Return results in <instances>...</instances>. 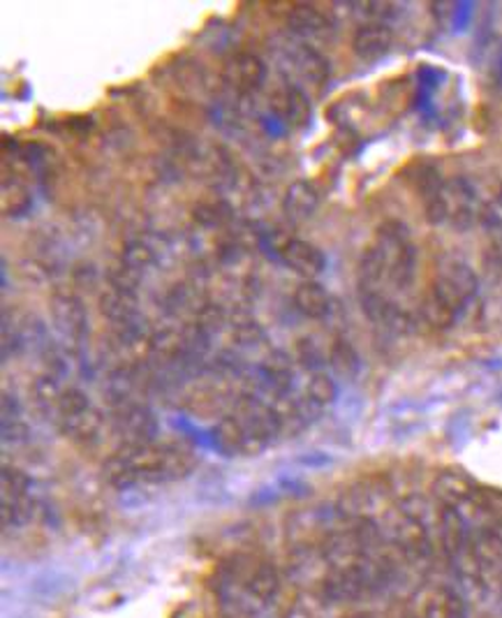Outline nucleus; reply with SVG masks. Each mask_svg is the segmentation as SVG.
<instances>
[{"label": "nucleus", "mask_w": 502, "mask_h": 618, "mask_svg": "<svg viewBox=\"0 0 502 618\" xmlns=\"http://www.w3.org/2000/svg\"><path fill=\"white\" fill-rule=\"evenodd\" d=\"M195 468L191 449L179 445L148 443L139 447H121L105 465L107 477L117 486L162 484L188 477Z\"/></svg>", "instance_id": "1"}, {"label": "nucleus", "mask_w": 502, "mask_h": 618, "mask_svg": "<svg viewBox=\"0 0 502 618\" xmlns=\"http://www.w3.org/2000/svg\"><path fill=\"white\" fill-rule=\"evenodd\" d=\"M378 249L384 269H387V288L405 290L413 286L417 271V251L411 239V230L401 220H387L378 228V237L374 241Z\"/></svg>", "instance_id": "2"}, {"label": "nucleus", "mask_w": 502, "mask_h": 618, "mask_svg": "<svg viewBox=\"0 0 502 618\" xmlns=\"http://www.w3.org/2000/svg\"><path fill=\"white\" fill-rule=\"evenodd\" d=\"M281 572L269 560H238L236 570L228 577V589L236 593V605L248 611L269 607L281 593Z\"/></svg>", "instance_id": "3"}, {"label": "nucleus", "mask_w": 502, "mask_h": 618, "mask_svg": "<svg viewBox=\"0 0 502 618\" xmlns=\"http://www.w3.org/2000/svg\"><path fill=\"white\" fill-rule=\"evenodd\" d=\"M431 292L461 315V311L477 296L479 278L468 262L458 257H444L438 265Z\"/></svg>", "instance_id": "4"}, {"label": "nucleus", "mask_w": 502, "mask_h": 618, "mask_svg": "<svg viewBox=\"0 0 502 618\" xmlns=\"http://www.w3.org/2000/svg\"><path fill=\"white\" fill-rule=\"evenodd\" d=\"M413 614V618H466L468 605L466 597L452 586L442 584H424L419 586L413 597L411 605L405 607Z\"/></svg>", "instance_id": "5"}, {"label": "nucleus", "mask_w": 502, "mask_h": 618, "mask_svg": "<svg viewBox=\"0 0 502 618\" xmlns=\"http://www.w3.org/2000/svg\"><path fill=\"white\" fill-rule=\"evenodd\" d=\"M222 82H225L234 93L241 96H250V93L259 90L267 80V65L255 53L241 51L230 56V59L222 63Z\"/></svg>", "instance_id": "6"}, {"label": "nucleus", "mask_w": 502, "mask_h": 618, "mask_svg": "<svg viewBox=\"0 0 502 618\" xmlns=\"http://www.w3.org/2000/svg\"><path fill=\"white\" fill-rule=\"evenodd\" d=\"M114 434L121 440V447H139L156 440L158 434V422L154 417V412L135 405V403H123L119 410V415L114 420Z\"/></svg>", "instance_id": "7"}, {"label": "nucleus", "mask_w": 502, "mask_h": 618, "mask_svg": "<svg viewBox=\"0 0 502 618\" xmlns=\"http://www.w3.org/2000/svg\"><path fill=\"white\" fill-rule=\"evenodd\" d=\"M278 259L306 280H315L327 269V255L304 239H283L278 246Z\"/></svg>", "instance_id": "8"}, {"label": "nucleus", "mask_w": 502, "mask_h": 618, "mask_svg": "<svg viewBox=\"0 0 502 618\" xmlns=\"http://www.w3.org/2000/svg\"><path fill=\"white\" fill-rule=\"evenodd\" d=\"M442 202L448 206V222L456 230H468L477 220V195L466 179H450L442 185Z\"/></svg>", "instance_id": "9"}, {"label": "nucleus", "mask_w": 502, "mask_h": 618, "mask_svg": "<svg viewBox=\"0 0 502 618\" xmlns=\"http://www.w3.org/2000/svg\"><path fill=\"white\" fill-rule=\"evenodd\" d=\"M51 317L65 339L70 341L84 339V334L88 329V313L86 306L82 304V299L70 292H56L51 296Z\"/></svg>", "instance_id": "10"}, {"label": "nucleus", "mask_w": 502, "mask_h": 618, "mask_svg": "<svg viewBox=\"0 0 502 618\" xmlns=\"http://www.w3.org/2000/svg\"><path fill=\"white\" fill-rule=\"evenodd\" d=\"M431 489L440 508H452V510L463 508V505L470 502L479 494V486L475 484V480L468 473L454 471V468L452 471L438 473Z\"/></svg>", "instance_id": "11"}, {"label": "nucleus", "mask_w": 502, "mask_h": 618, "mask_svg": "<svg viewBox=\"0 0 502 618\" xmlns=\"http://www.w3.org/2000/svg\"><path fill=\"white\" fill-rule=\"evenodd\" d=\"M394 47V31L387 24H362L352 37V51L364 63H376L392 51Z\"/></svg>", "instance_id": "12"}, {"label": "nucleus", "mask_w": 502, "mask_h": 618, "mask_svg": "<svg viewBox=\"0 0 502 618\" xmlns=\"http://www.w3.org/2000/svg\"><path fill=\"white\" fill-rule=\"evenodd\" d=\"M287 26L313 47V43H322L331 35L333 22L331 19L313 5H294L287 14Z\"/></svg>", "instance_id": "13"}, {"label": "nucleus", "mask_w": 502, "mask_h": 618, "mask_svg": "<svg viewBox=\"0 0 502 618\" xmlns=\"http://www.w3.org/2000/svg\"><path fill=\"white\" fill-rule=\"evenodd\" d=\"M271 109L281 117L287 125L302 130L310 123L313 105L302 86H285L271 98Z\"/></svg>", "instance_id": "14"}, {"label": "nucleus", "mask_w": 502, "mask_h": 618, "mask_svg": "<svg viewBox=\"0 0 502 618\" xmlns=\"http://www.w3.org/2000/svg\"><path fill=\"white\" fill-rule=\"evenodd\" d=\"M320 206V193L310 181H294L287 185V191L283 195V211L290 220L304 222L315 216Z\"/></svg>", "instance_id": "15"}, {"label": "nucleus", "mask_w": 502, "mask_h": 618, "mask_svg": "<svg viewBox=\"0 0 502 618\" xmlns=\"http://www.w3.org/2000/svg\"><path fill=\"white\" fill-rule=\"evenodd\" d=\"M294 306L304 317H310V320H327L336 304H333L331 294L318 280H304L294 290Z\"/></svg>", "instance_id": "16"}, {"label": "nucleus", "mask_w": 502, "mask_h": 618, "mask_svg": "<svg viewBox=\"0 0 502 618\" xmlns=\"http://www.w3.org/2000/svg\"><path fill=\"white\" fill-rule=\"evenodd\" d=\"M100 313L117 327L139 320V302L135 292L109 288L100 294Z\"/></svg>", "instance_id": "17"}, {"label": "nucleus", "mask_w": 502, "mask_h": 618, "mask_svg": "<svg viewBox=\"0 0 502 618\" xmlns=\"http://www.w3.org/2000/svg\"><path fill=\"white\" fill-rule=\"evenodd\" d=\"M59 426L63 431V436L84 445V443H93V440L100 438L102 428H105V417H102V412L98 408L88 405L79 412H74V415H70V417H63L59 422Z\"/></svg>", "instance_id": "18"}, {"label": "nucleus", "mask_w": 502, "mask_h": 618, "mask_svg": "<svg viewBox=\"0 0 502 618\" xmlns=\"http://www.w3.org/2000/svg\"><path fill=\"white\" fill-rule=\"evenodd\" d=\"M292 65L296 68V72H299V77L304 82L315 86H322L331 74L329 61L310 45H299L292 51Z\"/></svg>", "instance_id": "19"}, {"label": "nucleus", "mask_w": 502, "mask_h": 618, "mask_svg": "<svg viewBox=\"0 0 502 618\" xmlns=\"http://www.w3.org/2000/svg\"><path fill=\"white\" fill-rule=\"evenodd\" d=\"M216 445L220 447V452L222 455H250V447H248V436H246V431L244 426H241L238 417L234 415H228V417H222L220 424L216 426Z\"/></svg>", "instance_id": "20"}, {"label": "nucleus", "mask_w": 502, "mask_h": 618, "mask_svg": "<svg viewBox=\"0 0 502 618\" xmlns=\"http://www.w3.org/2000/svg\"><path fill=\"white\" fill-rule=\"evenodd\" d=\"M306 399L315 410L322 412L325 408L333 405L339 399V385L336 380H333L329 373H313V376L308 378V385H306V395L302 397Z\"/></svg>", "instance_id": "21"}, {"label": "nucleus", "mask_w": 502, "mask_h": 618, "mask_svg": "<svg viewBox=\"0 0 502 618\" xmlns=\"http://www.w3.org/2000/svg\"><path fill=\"white\" fill-rule=\"evenodd\" d=\"M193 218L197 225L207 230H220L228 228L234 220L232 204L225 199H211V202H199L193 211Z\"/></svg>", "instance_id": "22"}, {"label": "nucleus", "mask_w": 502, "mask_h": 618, "mask_svg": "<svg viewBox=\"0 0 502 618\" xmlns=\"http://www.w3.org/2000/svg\"><path fill=\"white\" fill-rule=\"evenodd\" d=\"M421 317L431 329L444 331V329H452L456 325L458 313L450 304H444L438 294H433L429 290V294H426L424 302H421Z\"/></svg>", "instance_id": "23"}, {"label": "nucleus", "mask_w": 502, "mask_h": 618, "mask_svg": "<svg viewBox=\"0 0 502 618\" xmlns=\"http://www.w3.org/2000/svg\"><path fill=\"white\" fill-rule=\"evenodd\" d=\"M329 364H331L333 373H339V376H343V378H357V373L362 368L355 346H352L345 339H336L331 343Z\"/></svg>", "instance_id": "24"}, {"label": "nucleus", "mask_w": 502, "mask_h": 618, "mask_svg": "<svg viewBox=\"0 0 502 618\" xmlns=\"http://www.w3.org/2000/svg\"><path fill=\"white\" fill-rule=\"evenodd\" d=\"M285 618H333L331 603L320 593H306L290 605Z\"/></svg>", "instance_id": "25"}, {"label": "nucleus", "mask_w": 502, "mask_h": 618, "mask_svg": "<svg viewBox=\"0 0 502 618\" xmlns=\"http://www.w3.org/2000/svg\"><path fill=\"white\" fill-rule=\"evenodd\" d=\"M121 262H123V265H127L130 269L144 274V271H148L156 265L158 253H156L154 246H148L144 239H133V241H127L125 246H123Z\"/></svg>", "instance_id": "26"}, {"label": "nucleus", "mask_w": 502, "mask_h": 618, "mask_svg": "<svg viewBox=\"0 0 502 618\" xmlns=\"http://www.w3.org/2000/svg\"><path fill=\"white\" fill-rule=\"evenodd\" d=\"M33 391H35V401L40 403V408L47 410V412H53V415H56V408H59L63 387H61L59 380H56L53 373H47V376L37 378L35 385H33Z\"/></svg>", "instance_id": "27"}, {"label": "nucleus", "mask_w": 502, "mask_h": 618, "mask_svg": "<svg viewBox=\"0 0 502 618\" xmlns=\"http://www.w3.org/2000/svg\"><path fill=\"white\" fill-rule=\"evenodd\" d=\"M88 405H93V403L88 401V397L84 395L82 389H77V387L63 389L59 408H56V422H61L63 417H70V415H74V412H79V410H84Z\"/></svg>", "instance_id": "28"}, {"label": "nucleus", "mask_w": 502, "mask_h": 618, "mask_svg": "<svg viewBox=\"0 0 502 618\" xmlns=\"http://www.w3.org/2000/svg\"><path fill=\"white\" fill-rule=\"evenodd\" d=\"M142 276H144V274H139V271H135V269H130L127 265H123V262L119 259L117 265L109 269V283H111V288L135 292L137 286H139Z\"/></svg>", "instance_id": "29"}, {"label": "nucleus", "mask_w": 502, "mask_h": 618, "mask_svg": "<svg viewBox=\"0 0 502 618\" xmlns=\"http://www.w3.org/2000/svg\"><path fill=\"white\" fill-rule=\"evenodd\" d=\"M234 341L236 346H257L259 341H265V329L253 320L234 323Z\"/></svg>", "instance_id": "30"}, {"label": "nucleus", "mask_w": 502, "mask_h": 618, "mask_svg": "<svg viewBox=\"0 0 502 618\" xmlns=\"http://www.w3.org/2000/svg\"><path fill=\"white\" fill-rule=\"evenodd\" d=\"M296 358L302 360V364L306 368H318L325 362L320 348L315 346V341H310V339H302L299 343H296Z\"/></svg>", "instance_id": "31"}, {"label": "nucleus", "mask_w": 502, "mask_h": 618, "mask_svg": "<svg viewBox=\"0 0 502 618\" xmlns=\"http://www.w3.org/2000/svg\"><path fill=\"white\" fill-rule=\"evenodd\" d=\"M28 424L19 417H3V440L5 443H22L28 438Z\"/></svg>", "instance_id": "32"}, {"label": "nucleus", "mask_w": 502, "mask_h": 618, "mask_svg": "<svg viewBox=\"0 0 502 618\" xmlns=\"http://www.w3.org/2000/svg\"><path fill=\"white\" fill-rule=\"evenodd\" d=\"M341 618H376L370 611H355V614H347V616H341Z\"/></svg>", "instance_id": "33"}, {"label": "nucleus", "mask_w": 502, "mask_h": 618, "mask_svg": "<svg viewBox=\"0 0 502 618\" xmlns=\"http://www.w3.org/2000/svg\"><path fill=\"white\" fill-rule=\"evenodd\" d=\"M399 618H413V614H411V611H407V609H405V611H403V614H401Z\"/></svg>", "instance_id": "34"}]
</instances>
